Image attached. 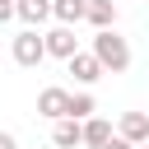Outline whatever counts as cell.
<instances>
[{"mask_svg": "<svg viewBox=\"0 0 149 149\" xmlns=\"http://www.w3.org/2000/svg\"><path fill=\"white\" fill-rule=\"evenodd\" d=\"M14 14H19L28 28H37V23L51 19V0H14Z\"/></svg>", "mask_w": 149, "mask_h": 149, "instance_id": "cell-8", "label": "cell"}, {"mask_svg": "<svg viewBox=\"0 0 149 149\" xmlns=\"http://www.w3.org/2000/svg\"><path fill=\"white\" fill-rule=\"evenodd\" d=\"M116 135H121L126 144H135V149L149 144V116H144V112H126L121 126H116Z\"/></svg>", "mask_w": 149, "mask_h": 149, "instance_id": "cell-6", "label": "cell"}, {"mask_svg": "<svg viewBox=\"0 0 149 149\" xmlns=\"http://www.w3.org/2000/svg\"><path fill=\"white\" fill-rule=\"evenodd\" d=\"M65 65H70V74H74L79 84H98V79L107 74V70L98 65V56H93V51H74V56H70Z\"/></svg>", "mask_w": 149, "mask_h": 149, "instance_id": "cell-5", "label": "cell"}, {"mask_svg": "<svg viewBox=\"0 0 149 149\" xmlns=\"http://www.w3.org/2000/svg\"><path fill=\"white\" fill-rule=\"evenodd\" d=\"M51 14H56V23H79L84 14H88V0H51Z\"/></svg>", "mask_w": 149, "mask_h": 149, "instance_id": "cell-10", "label": "cell"}, {"mask_svg": "<svg viewBox=\"0 0 149 149\" xmlns=\"http://www.w3.org/2000/svg\"><path fill=\"white\" fill-rule=\"evenodd\" d=\"M51 144L56 149H74V144H84V121H56V130H51Z\"/></svg>", "mask_w": 149, "mask_h": 149, "instance_id": "cell-7", "label": "cell"}, {"mask_svg": "<svg viewBox=\"0 0 149 149\" xmlns=\"http://www.w3.org/2000/svg\"><path fill=\"white\" fill-rule=\"evenodd\" d=\"M93 56H98V65H102L107 74H126V70H130V42H126L116 28H102V33L93 37Z\"/></svg>", "mask_w": 149, "mask_h": 149, "instance_id": "cell-1", "label": "cell"}, {"mask_svg": "<svg viewBox=\"0 0 149 149\" xmlns=\"http://www.w3.org/2000/svg\"><path fill=\"white\" fill-rule=\"evenodd\" d=\"M14 61H19L23 70L42 65V61H47V37H42L37 28H23V33L14 37Z\"/></svg>", "mask_w": 149, "mask_h": 149, "instance_id": "cell-2", "label": "cell"}, {"mask_svg": "<svg viewBox=\"0 0 149 149\" xmlns=\"http://www.w3.org/2000/svg\"><path fill=\"white\" fill-rule=\"evenodd\" d=\"M140 149H149V144H140Z\"/></svg>", "mask_w": 149, "mask_h": 149, "instance_id": "cell-16", "label": "cell"}, {"mask_svg": "<svg viewBox=\"0 0 149 149\" xmlns=\"http://www.w3.org/2000/svg\"><path fill=\"white\" fill-rule=\"evenodd\" d=\"M84 19H88L98 33H102V28H116V5H112V0H88V14H84Z\"/></svg>", "mask_w": 149, "mask_h": 149, "instance_id": "cell-9", "label": "cell"}, {"mask_svg": "<svg viewBox=\"0 0 149 149\" xmlns=\"http://www.w3.org/2000/svg\"><path fill=\"white\" fill-rule=\"evenodd\" d=\"M107 140H112V121H102V116H88V121H84V144H88V149H102Z\"/></svg>", "mask_w": 149, "mask_h": 149, "instance_id": "cell-11", "label": "cell"}, {"mask_svg": "<svg viewBox=\"0 0 149 149\" xmlns=\"http://www.w3.org/2000/svg\"><path fill=\"white\" fill-rule=\"evenodd\" d=\"M37 116H47V121H65V116H70V93L56 88V84L42 88V93H37Z\"/></svg>", "mask_w": 149, "mask_h": 149, "instance_id": "cell-3", "label": "cell"}, {"mask_svg": "<svg viewBox=\"0 0 149 149\" xmlns=\"http://www.w3.org/2000/svg\"><path fill=\"white\" fill-rule=\"evenodd\" d=\"M47 37V56H56V61H70L74 51H79V37H74V28H65V23H56L51 33H42Z\"/></svg>", "mask_w": 149, "mask_h": 149, "instance_id": "cell-4", "label": "cell"}, {"mask_svg": "<svg viewBox=\"0 0 149 149\" xmlns=\"http://www.w3.org/2000/svg\"><path fill=\"white\" fill-rule=\"evenodd\" d=\"M102 149H135V144H126V140H121V135H112V140H107V144H102Z\"/></svg>", "mask_w": 149, "mask_h": 149, "instance_id": "cell-14", "label": "cell"}, {"mask_svg": "<svg viewBox=\"0 0 149 149\" xmlns=\"http://www.w3.org/2000/svg\"><path fill=\"white\" fill-rule=\"evenodd\" d=\"M0 149H19V140H14L9 130H0Z\"/></svg>", "mask_w": 149, "mask_h": 149, "instance_id": "cell-15", "label": "cell"}, {"mask_svg": "<svg viewBox=\"0 0 149 149\" xmlns=\"http://www.w3.org/2000/svg\"><path fill=\"white\" fill-rule=\"evenodd\" d=\"M98 112V98L93 93H70V121H88Z\"/></svg>", "mask_w": 149, "mask_h": 149, "instance_id": "cell-12", "label": "cell"}, {"mask_svg": "<svg viewBox=\"0 0 149 149\" xmlns=\"http://www.w3.org/2000/svg\"><path fill=\"white\" fill-rule=\"evenodd\" d=\"M14 19V0H0V23H9Z\"/></svg>", "mask_w": 149, "mask_h": 149, "instance_id": "cell-13", "label": "cell"}]
</instances>
